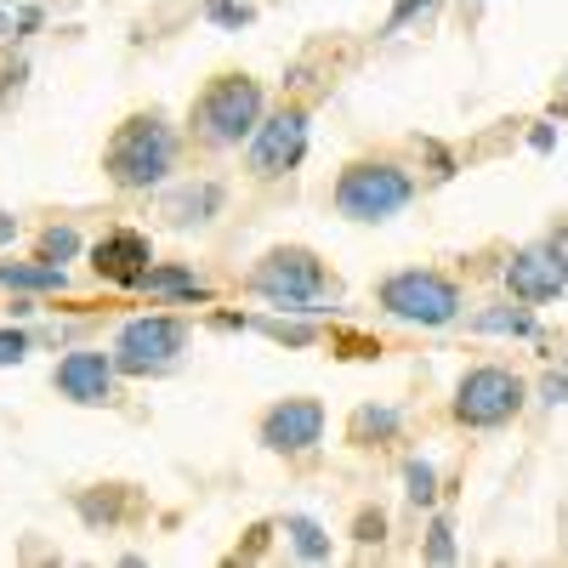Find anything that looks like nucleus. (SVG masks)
<instances>
[{"instance_id":"obj_1","label":"nucleus","mask_w":568,"mask_h":568,"mask_svg":"<svg viewBox=\"0 0 568 568\" xmlns=\"http://www.w3.org/2000/svg\"><path fill=\"white\" fill-rule=\"evenodd\" d=\"M171 165H176V136L154 114H131L103 149V171L120 187H154V182H165Z\"/></svg>"},{"instance_id":"obj_2","label":"nucleus","mask_w":568,"mask_h":568,"mask_svg":"<svg viewBox=\"0 0 568 568\" xmlns=\"http://www.w3.org/2000/svg\"><path fill=\"white\" fill-rule=\"evenodd\" d=\"M409 176L398 165H347L342 182H336V211L353 216V222H387L409 205Z\"/></svg>"},{"instance_id":"obj_3","label":"nucleus","mask_w":568,"mask_h":568,"mask_svg":"<svg viewBox=\"0 0 568 568\" xmlns=\"http://www.w3.org/2000/svg\"><path fill=\"white\" fill-rule=\"evenodd\" d=\"M251 284H256V296H267V302H278V307H313V302H324V262L313 256V251H302V245H284V251H267L262 262H256V273H251Z\"/></svg>"},{"instance_id":"obj_4","label":"nucleus","mask_w":568,"mask_h":568,"mask_svg":"<svg viewBox=\"0 0 568 568\" xmlns=\"http://www.w3.org/2000/svg\"><path fill=\"white\" fill-rule=\"evenodd\" d=\"M194 120H200V131H205L211 142H240V136H251V131L262 125V85L245 80V74L211 80L205 98H200V109H194Z\"/></svg>"},{"instance_id":"obj_5","label":"nucleus","mask_w":568,"mask_h":568,"mask_svg":"<svg viewBox=\"0 0 568 568\" xmlns=\"http://www.w3.org/2000/svg\"><path fill=\"white\" fill-rule=\"evenodd\" d=\"M382 307L393 318H409V324H449L460 313V291L444 278V273H393L382 284Z\"/></svg>"},{"instance_id":"obj_6","label":"nucleus","mask_w":568,"mask_h":568,"mask_svg":"<svg viewBox=\"0 0 568 568\" xmlns=\"http://www.w3.org/2000/svg\"><path fill=\"white\" fill-rule=\"evenodd\" d=\"M517 409H524V382H517L511 369H466V382L455 393V420L466 426H506Z\"/></svg>"},{"instance_id":"obj_7","label":"nucleus","mask_w":568,"mask_h":568,"mask_svg":"<svg viewBox=\"0 0 568 568\" xmlns=\"http://www.w3.org/2000/svg\"><path fill=\"white\" fill-rule=\"evenodd\" d=\"M182 342H187V329L176 318H131L114 342V369H131V375L165 369L182 353Z\"/></svg>"},{"instance_id":"obj_8","label":"nucleus","mask_w":568,"mask_h":568,"mask_svg":"<svg viewBox=\"0 0 568 568\" xmlns=\"http://www.w3.org/2000/svg\"><path fill=\"white\" fill-rule=\"evenodd\" d=\"M251 136H256L251 142V171L256 176H284V171H296V160L307 149V114L302 109H284L267 125H256Z\"/></svg>"},{"instance_id":"obj_9","label":"nucleus","mask_w":568,"mask_h":568,"mask_svg":"<svg viewBox=\"0 0 568 568\" xmlns=\"http://www.w3.org/2000/svg\"><path fill=\"white\" fill-rule=\"evenodd\" d=\"M506 291L517 302H551L568 291V262L551 251V245H535V251H517L506 262Z\"/></svg>"},{"instance_id":"obj_10","label":"nucleus","mask_w":568,"mask_h":568,"mask_svg":"<svg viewBox=\"0 0 568 568\" xmlns=\"http://www.w3.org/2000/svg\"><path fill=\"white\" fill-rule=\"evenodd\" d=\"M324 438V409L313 398H284L278 409H267L262 420V444L278 449V455H302Z\"/></svg>"},{"instance_id":"obj_11","label":"nucleus","mask_w":568,"mask_h":568,"mask_svg":"<svg viewBox=\"0 0 568 568\" xmlns=\"http://www.w3.org/2000/svg\"><path fill=\"white\" fill-rule=\"evenodd\" d=\"M149 240L142 233H131V227H114V233H103L98 245H91V267H98L109 284H142V273H149Z\"/></svg>"},{"instance_id":"obj_12","label":"nucleus","mask_w":568,"mask_h":568,"mask_svg":"<svg viewBox=\"0 0 568 568\" xmlns=\"http://www.w3.org/2000/svg\"><path fill=\"white\" fill-rule=\"evenodd\" d=\"M58 393L74 398V404H109V393H114V358H103V353H69L58 364Z\"/></svg>"},{"instance_id":"obj_13","label":"nucleus","mask_w":568,"mask_h":568,"mask_svg":"<svg viewBox=\"0 0 568 568\" xmlns=\"http://www.w3.org/2000/svg\"><path fill=\"white\" fill-rule=\"evenodd\" d=\"M142 284H149L154 296H187V302H205L211 296V284L194 278L187 267H149V273H142Z\"/></svg>"},{"instance_id":"obj_14","label":"nucleus","mask_w":568,"mask_h":568,"mask_svg":"<svg viewBox=\"0 0 568 568\" xmlns=\"http://www.w3.org/2000/svg\"><path fill=\"white\" fill-rule=\"evenodd\" d=\"M0 284H18V291H63L69 278H63L58 262H52V267H12V262H7V267H0Z\"/></svg>"},{"instance_id":"obj_15","label":"nucleus","mask_w":568,"mask_h":568,"mask_svg":"<svg viewBox=\"0 0 568 568\" xmlns=\"http://www.w3.org/2000/svg\"><path fill=\"white\" fill-rule=\"evenodd\" d=\"M291 546H296L302 557H329L324 529H318V524H307V517H291Z\"/></svg>"},{"instance_id":"obj_16","label":"nucleus","mask_w":568,"mask_h":568,"mask_svg":"<svg viewBox=\"0 0 568 568\" xmlns=\"http://www.w3.org/2000/svg\"><path fill=\"white\" fill-rule=\"evenodd\" d=\"M40 251H45V262H69V256L80 251V233H74V227H45Z\"/></svg>"},{"instance_id":"obj_17","label":"nucleus","mask_w":568,"mask_h":568,"mask_svg":"<svg viewBox=\"0 0 568 568\" xmlns=\"http://www.w3.org/2000/svg\"><path fill=\"white\" fill-rule=\"evenodd\" d=\"M404 484H409V500H415V506H426V500L438 495V489H433V466H420V460H409Z\"/></svg>"},{"instance_id":"obj_18","label":"nucleus","mask_w":568,"mask_h":568,"mask_svg":"<svg viewBox=\"0 0 568 568\" xmlns=\"http://www.w3.org/2000/svg\"><path fill=\"white\" fill-rule=\"evenodd\" d=\"M478 329H511V336H529V313H484L478 318Z\"/></svg>"},{"instance_id":"obj_19","label":"nucleus","mask_w":568,"mask_h":568,"mask_svg":"<svg viewBox=\"0 0 568 568\" xmlns=\"http://www.w3.org/2000/svg\"><path fill=\"white\" fill-rule=\"evenodd\" d=\"M393 426H398V415H393V409H358L353 433L364 438V433H393Z\"/></svg>"},{"instance_id":"obj_20","label":"nucleus","mask_w":568,"mask_h":568,"mask_svg":"<svg viewBox=\"0 0 568 568\" xmlns=\"http://www.w3.org/2000/svg\"><path fill=\"white\" fill-rule=\"evenodd\" d=\"M23 353H29L23 329H0V364H23Z\"/></svg>"},{"instance_id":"obj_21","label":"nucleus","mask_w":568,"mask_h":568,"mask_svg":"<svg viewBox=\"0 0 568 568\" xmlns=\"http://www.w3.org/2000/svg\"><path fill=\"white\" fill-rule=\"evenodd\" d=\"M426 557H433V562H455V540H449V524H433V540H426Z\"/></svg>"},{"instance_id":"obj_22","label":"nucleus","mask_w":568,"mask_h":568,"mask_svg":"<svg viewBox=\"0 0 568 568\" xmlns=\"http://www.w3.org/2000/svg\"><path fill=\"white\" fill-rule=\"evenodd\" d=\"M358 540H382V511H375V517H364V524H358Z\"/></svg>"},{"instance_id":"obj_23","label":"nucleus","mask_w":568,"mask_h":568,"mask_svg":"<svg viewBox=\"0 0 568 568\" xmlns=\"http://www.w3.org/2000/svg\"><path fill=\"white\" fill-rule=\"evenodd\" d=\"M546 398H551V404L568 398V375H551V382H546Z\"/></svg>"},{"instance_id":"obj_24","label":"nucleus","mask_w":568,"mask_h":568,"mask_svg":"<svg viewBox=\"0 0 568 568\" xmlns=\"http://www.w3.org/2000/svg\"><path fill=\"white\" fill-rule=\"evenodd\" d=\"M551 251H557V256H562V262H568V222H562V227H557V233H551Z\"/></svg>"},{"instance_id":"obj_25","label":"nucleus","mask_w":568,"mask_h":568,"mask_svg":"<svg viewBox=\"0 0 568 568\" xmlns=\"http://www.w3.org/2000/svg\"><path fill=\"white\" fill-rule=\"evenodd\" d=\"M0 240H12V222H7V211H0Z\"/></svg>"}]
</instances>
